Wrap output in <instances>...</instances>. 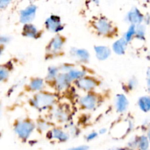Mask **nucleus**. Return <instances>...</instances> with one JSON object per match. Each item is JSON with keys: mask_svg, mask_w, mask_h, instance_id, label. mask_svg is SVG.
Masks as SVG:
<instances>
[{"mask_svg": "<svg viewBox=\"0 0 150 150\" xmlns=\"http://www.w3.org/2000/svg\"><path fill=\"white\" fill-rule=\"evenodd\" d=\"M10 67L8 64L0 65V83L6 81L8 79L10 73Z\"/></svg>", "mask_w": 150, "mask_h": 150, "instance_id": "bb28decb", "label": "nucleus"}, {"mask_svg": "<svg viewBox=\"0 0 150 150\" xmlns=\"http://www.w3.org/2000/svg\"><path fill=\"white\" fill-rule=\"evenodd\" d=\"M138 84H139V81L137 79L136 77H131L125 83L122 85V88L124 92L130 93V92L135 90L137 88Z\"/></svg>", "mask_w": 150, "mask_h": 150, "instance_id": "5701e85b", "label": "nucleus"}, {"mask_svg": "<svg viewBox=\"0 0 150 150\" xmlns=\"http://www.w3.org/2000/svg\"><path fill=\"white\" fill-rule=\"evenodd\" d=\"M77 89L83 92H94L99 86L100 81L98 79L92 76L86 75L73 83Z\"/></svg>", "mask_w": 150, "mask_h": 150, "instance_id": "423d86ee", "label": "nucleus"}, {"mask_svg": "<svg viewBox=\"0 0 150 150\" xmlns=\"http://www.w3.org/2000/svg\"><path fill=\"white\" fill-rule=\"evenodd\" d=\"M45 136L48 140L56 141L59 143H65L70 138L68 132L61 127H53L46 132Z\"/></svg>", "mask_w": 150, "mask_h": 150, "instance_id": "1a4fd4ad", "label": "nucleus"}, {"mask_svg": "<svg viewBox=\"0 0 150 150\" xmlns=\"http://www.w3.org/2000/svg\"><path fill=\"white\" fill-rule=\"evenodd\" d=\"M2 53H3V46L2 45H0V57L1 56Z\"/></svg>", "mask_w": 150, "mask_h": 150, "instance_id": "58836bf2", "label": "nucleus"}, {"mask_svg": "<svg viewBox=\"0 0 150 150\" xmlns=\"http://www.w3.org/2000/svg\"><path fill=\"white\" fill-rule=\"evenodd\" d=\"M65 150H89V146H86V145H81V146L69 148V149Z\"/></svg>", "mask_w": 150, "mask_h": 150, "instance_id": "473e14b6", "label": "nucleus"}, {"mask_svg": "<svg viewBox=\"0 0 150 150\" xmlns=\"http://www.w3.org/2000/svg\"><path fill=\"white\" fill-rule=\"evenodd\" d=\"M130 105L129 100L124 93L117 94L114 98V108L118 114H122L127 111Z\"/></svg>", "mask_w": 150, "mask_h": 150, "instance_id": "4468645a", "label": "nucleus"}, {"mask_svg": "<svg viewBox=\"0 0 150 150\" xmlns=\"http://www.w3.org/2000/svg\"><path fill=\"white\" fill-rule=\"evenodd\" d=\"M64 104L58 105V103L51 110L52 120L60 124H66L70 122V111Z\"/></svg>", "mask_w": 150, "mask_h": 150, "instance_id": "0eeeda50", "label": "nucleus"}, {"mask_svg": "<svg viewBox=\"0 0 150 150\" xmlns=\"http://www.w3.org/2000/svg\"><path fill=\"white\" fill-rule=\"evenodd\" d=\"M146 136L148 137V139H149V142H150V122L147 125V127H146Z\"/></svg>", "mask_w": 150, "mask_h": 150, "instance_id": "c9c22d12", "label": "nucleus"}, {"mask_svg": "<svg viewBox=\"0 0 150 150\" xmlns=\"http://www.w3.org/2000/svg\"><path fill=\"white\" fill-rule=\"evenodd\" d=\"M100 103V97L98 93L94 92H86L79 98L78 104L81 109L84 111H95Z\"/></svg>", "mask_w": 150, "mask_h": 150, "instance_id": "39448f33", "label": "nucleus"}, {"mask_svg": "<svg viewBox=\"0 0 150 150\" xmlns=\"http://www.w3.org/2000/svg\"><path fill=\"white\" fill-rule=\"evenodd\" d=\"M146 26L144 23H142L136 26V32L135 39L139 41H144L146 40Z\"/></svg>", "mask_w": 150, "mask_h": 150, "instance_id": "393cba45", "label": "nucleus"}, {"mask_svg": "<svg viewBox=\"0 0 150 150\" xmlns=\"http://www.w3.org/2000/svg\"><path fill=\"white\" fill-rule=\"evenodd\" d=\"M136 26L133 24H130L129 27L127 28V31L125 32L124 36L123 38L125 39L128 43H130L133 40L135 39V36H136Z\"/></svg>", "mask_w": 150, "mask_h": 150, "instance_id": "a878e982", "label": "nucleus"}, {"mask_svg": "<svg viewBox=\"0 0 150 150\" xmlns=\"http://www.w3.org/2000/svg\"><path fill=\"white\" fill-rule=\"evenodd\" d=\"M137 105L140 111L144 113L150 111V95H143L139 97L137 101Z\"/></svg>", "mask_w": 150, "mask_h": 150, "instance_id": "6ab92c4d", "label": "nucleus"}, {"mask_svg": "<svg viewBox=\"0 0 150 150\" xmlns=\"http://www.w3.org/2000/svg\"><path fill=\"white\" fill-rule=\"evenodd\" d=\"M0 137H1V133H0Z\"/></svg>", "mask_w": 150, "mask_h": 150, "instance_id": "79ce46f5", "label": "nucleus"}, {"mask_svg": "<svg viewBox=\"0 0 150 150\" xmlns=\"http://www.w3.org/2000/svg\"><path fill=\"white\" fill-rule=\"evenodd\" d=\"M60 73L61 72H60L59 66L58 67L54 65L49 66L48 67V70H47L46 76H45V79L46 83H52Z\"/></svg>", "mask_w": 150, "mask_h": 150, "instance_id": "aec40b11", "label": "nucleus"}, {"mask_svg": "<svg viewBox=\"0 0 150 150\" xmlns=\"http://www.w3.org/2000/svg\"><path fill=\"white\" fill-rule=\"evenodd\" d=\"M69 54L72 59L82 64H87L90 60V54L88 50L84 48L73 47L70 48Z\"/></svg>", "mask_w": 150, "mask_h": 150, "instance_id": "ddd939ff", "label": "nucleus"}, {"mask_svg": "<svg viewBox=\"0 0 150 150\" xmlns=\"http://www.w3.org/2000/svg\"><path fill=\"white\" fill-rule=\"evenodd\" d=\"M94 51H95V57L99 61H105L108 59L111 55L112 50L111 48L107 45H98L94 47Z\"/></svg>", "mask_w": 150, "mask_h": 150, "instance_id": "f3484780", "label": "nucleus"}, {"mask_svg": "<svg viewBox=\"0 0 150 150\" xmlns=\"http://www.w3.org/2000/svg\"><path fill=\"white\" fill-rule=\"evenodd\" d=\"M108 150H122V147H113Z\"/></svg>", "mask_w": 150, "mask_h": 150, "instance_id": "e433bc0d", "label": "nucleus"}, {"mask_svg": "<svg viewBox=\"0 0 150 150\" xmlns=\"http://www.w3.org/2000/svg\"><path fill=\"white\" fill-rule=\"evenodd\" d=\"M91 1H92L94 4H96V5H98V4H100V0H91Z\"/></svg>", "mask_w": 150, "mask_h": 150, "instance_id": "4c0bfd02", "label": "nucleus"}, {"mask_svg": "<svg viewBox=\"0 0 150 150\" xmlns=\"http://www.w3.org/2000/svg\"><path fill=\"white\" fill-rule=\"evenodd\" d=\"M67 74L70 76V79H71V80L73 81V83H74L76 81L79 80L81 78L83 77V76H85L86 75H87V72H86V70H84V69L77 68L76 66L73 70H71L70 72H68Z\"/></svg>", "mask_w": 150, "mask_h": 150, "instance_id": "412c9836", "label": "nucleus"}, {"mask_svg": "<svg viewBox=\"0 0 150 150\" xmlns=\"http://www.w3.org/2000/svg\"><path fill=\"white\" fill-rule=\"evenodd\" d=\"M53 127V124L51 122L48 121L43 119H40L36 122V130L38 131L41 132H47L51 130Z\"/></svg>", "mask_w": 150, "mask_h": 150, "instance_id": "4be33fe9", "label": "nucleus"}, {"mask_svg": "<svg viewBox=\"0 0 150 150\" xmlns=\"http://www.w3.org/2000/svg\"><path fill=\"white\" fill-rule=\"evenodd\" d=\"M45 85H46V81L45 79L42 78L35 77L31 79L29 83H28L27 88L29 91L36 93V92L45 90Z\"/></svg>", "mask_w": 150, "mask_h": 150, "instance_id": "dca6fc26", "label": "nucleus"}, {"mask_svg": "<svg viewBox=\"0 0 150 150\" xmlns=\"http://www.w3.org/2000/svg\"><path fill=\"white\" fill-rule=\"evenodd\" d=\"M91 23L95 33L99 36L110 38L117 32V27L114 26L113 22L105 16H100L95 18Z\"/></svg>", "mask_w": 150, "mask_h": 150, "instance_id": "f03ea898", "label": "nucleus"}, {"mask_svg": "<svg viewBox=\"0 0 150 150\" xmlns=\"http://www.w3.org/2000/svg\"><path fill=\"white\" fill-rule=\"evenodd\" d=\"M144 15L139 10L138 7H133L127 12V15L125 18V21L129 24L137 25L144 23Z\"/></svg>", "mask_w": 150, "mask_h": 150, "instance_id": "f8f14e48", "label": "nucleus"}, {"mask_svg": "<svg viewBox=\"0 0 150 150\" xmlns=\"http://www.w3.org/2000/svg\"><path fill=\"white\" fill-rule=\"evenodd\" d=\"M75 67H76L75 64H70V63H63V64H62L61 65L59 66L60 72H61V73H67L68 72H70V70H73Z\"/></svg>", "mask_w": 150, "mask_h": 150, "instance_id": "cd10ccee", "label": "nucleus"}, {"mask_svg": "<svg viewBox=\"0 0 150 150\" xmlns=\"http://www.w3.org/2000/svg\"><path fill=\"white\" fill-rule=\"evenodd\" d=\"M147 58H148V59H149V61L150 62V54H149V56H148V57H147Z\"/></svg>", "mask_w": 150, "mask_h": 150, "instance_id": "ea45409f", "label": "nucleus"}, {"mask_svg": "<svg viewBox=\"0 0 150 150\" xmlns=\"http://www.w3.org/2000/svg\"><path fill=\"white\" fill-rule=\"evenodd\" d=\"M12 1L13 0H0V9L1 10L6 9L10 5Z\"/></svg>", "mask_w": 150, "mask_h": 150, "instance_id": "7c9ffc66", "label": "nucleus"}, {"mask_svg": "<svg viewBox=\"0 0 150 150\" xmlns=\"http://www.w3.org/2000/svg\"><path fill=\"white\" fill-rule=\"evenodd\" d=\"M146 83L148 92L150 93V67H148L146 73Z\"/></svg>", "mask_w": 150, "mask_h": 150, "instance_id": "2f4dec72", "label": "nucleus"}, {"mask_svg": "<svg viewBox=\"0 0 150 150\" xmlns=\"http://www.w3.org/2000/svg\"><path fill=\"white\" fill-rule=\"evenodd\" d=\"M98 136H99L98 132L92 131L90 132V133H88V134L85 136V139H86V142H92V141H94L95 139H96L98 137Z\"/></svg>", "mask_w": 150, "mask_h": 150, "instance_id": "c85d7f7f", "label": "nucleus"}, {"mask_svg": "<svg viewBox=\"0 0 150 150\" xmlns=\"http://www.w3.org/2000/svg\"><path fill=\"white\" fill-rule=\"evenodd\" d=\"M128 44L129 43L125 40V39L123 37H122V38L116 40L113 42L112 46H111V50L117 55H124L126 52Z\"/></svg>", "mask_w": 150, "mask_h": 150, "instance_id": "a211bd4d", "label": "nucleus"}, {"mask_svg": "<svg viewBox=\"0 0 150 150\" xmlns=\"http://www.w3.org/2000/svg\"><path fill=\"white\" fill-rule=\"evenodd\" d=\"M58 103L57 94L48 91H41L34 94L29 100V103L39 111L51 110Z\"/></svg>", "mask_w": 150, "mask_h": 150, "instance_id": "f257e3e1", "label": "nucleus"}, {"mask_svg": "<svg viewBox=\"0 0 150 150\" xmlns=\"http://www.w3.org/2000/svg\"><path fill=\"white\" fill-rule=\"evenodd\" d=\"M44 26L46 30L54 34H59L64 30V25L62 21V18L59 16L52 14L45 19Z\"/></svg>", "mask_w": 150, "mask_h": 150, "instance_id": "6e6552de", "label": "nucleus"}, {"mask_svg": "<svg viewBox=\"0 0 150 150\" xmlns=\"http://www.w3.org/2000/svg\"><path fill=\"white\" fill-rule=\"evenodd\" d=\"M144 23L146 26L150 24V15L149 14L144 15Z\"/></svg>", "mask_w": 150, "mask_h": 150, "instance_id": "72a5a7b5", "label": "nucleus"}, {"mask_svg": "<svg viewBox=\"0 0 150 150\" xmlns=\"http://www.w3.org/2000/svg\"><path fill=\"white\" fill-rule=\"evenodd\" d=\"M38 11V7L35 4H31L25 8L21 10L19 13V21L23 24L32 23L35 20Z\"/></svg>", "mask_w": 150, "mask_h": 150, "instance_id": "9b49d317", "label": "nucleus"}, {"mask_svg": "<svg viewBox=\"0 0 150 150\" xmlns=\"http://www.w3.org/2000/svg\"><path fill=\"white\" fill-rule=\"evenodd\" d=\"M73 83V81L70 79L67 73H60L55 80L51 83L54 89L57 92H64L71 86Z\"/></svg>", "mask_w": 150, "mask_h": 150, "instance_id": "9d476101", "label": "nucleus"}, {"mask_svg": "<svg viewBox=\"0 0 150 150\" xmlns=\"http://www.w3.org/2000/svg\"><path fill=\"white\" fill-rule=\"evenodd\" d=\"M150 142L146 135L138 136V150H149Z\"/></svg>", "mask_w": 150, "mask_h": 150, "instance_id": "b1692460", "label": "nucleus"}, {"mask_svg": "<svg viewBox=\"0 0 150 150\" xmlns=\"http://www.w3.org/2000/svg\"><path fill=\"white\" fill-rule=\"evenodd\" d=\"M146 1H148V2H150V0H145Z\"/></svg>", "mask_w": 150, "mask_h": 150, "instance_id": "a19ab883", "label": "nucleus"}, {"mask_svg": "<svg viewBox=\"0 0 150 150\" xmlns=\"http://www.w3.org/2000/svg\"><path fill=\"white\" fill-rule=\"evenodd\" d=\"M22 35L26 38L38 40L42 36V32L32 23L23 24L22 29Z\"/></svg>", "mask_w": 150, "mask_h": 150, "instance_id": "2eb2a0df", "label": "nucleus"}, {"mask_svg": "<svg viewBox=\"0 0 150 150\" xmlns=\"http://www.w3.org/2000/svg\"><path fill=\"white\" fill-rule=\"evenodd\" d=\"M66 43L65 37L63 36L61 34H56L54 37L48 42L45 52L47 57H50L51 58L57 57L59 55L64 49V45Z\"/></svg>", "mask_w": 150, "mask_h": 150, "instance_id": "20e7f679", "label": "nucleus"}, {"mask_svg": "<svg viewBox=\"0 0 150 150\" xmlns=\"http://www.w3.org/2000/svg\"><path fill=\"white\" fill-rule=\"evenodd\" d=\"M107 132H108L107 128H105V127H103V128L100 129L99 131H98V133H99V135H104Z\"/></svg>", "mask_w": 150, "mask_h": 150, "instance_id": "f704fd0d", "label": "nucleus"}, {"mask_svg": "<svg viewBox=\"0 0 150 150\" xmlns=\"http://www.w3.org/2000/svg\"><path fill=\"white\" fill-rule=\"evenodd\" d=\"M13 130L22 142H26L36 130V122L28 118L18 120L15 122Z\"/></svg>", "mask_w": 150, "mask_h": 150, "instance_id": "7ed1b4c3", "label": "nucleus"}, {"mask_svg": "<svg viewBox=\"0 0 150 150\" xmlns=\"http://www.w3.org/2000/svg\"><path fill=\"white\" fill-rule=\"evenodd\" d=\"M11 38L5 35H0V45H5L10 42Z\"/></svg>", "mask_w": 150, "mask_h": 150, "instance_id": "c756f323", "label": "nucleus"}]
</instances>
